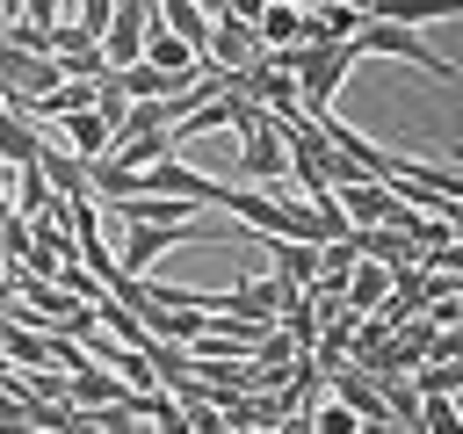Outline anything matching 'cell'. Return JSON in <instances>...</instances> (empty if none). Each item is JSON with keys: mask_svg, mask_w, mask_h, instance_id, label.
Here are the masks:
<instances>
[{"mask_svg": "<svg viewBox=\"0 0 463 434\" xmlns=\"http://www.w3.org/2000/svg\"><path fill=\"white\" fill-rule=\"evenodd\" d=\"M7 297H14V282H7V275H0V311H7Z\"/></svg>", "mask_w": 463, "mask_h": 434, "instance_id": "16", "label": "cell"}, {"mask_svg": "<svg viewBox=\"0 0 463 434\" xmlns=\"http://www.w3.org/2000/svg\"><path fill=\"white\" fill-rule=\"evenodd\" d=\"M116 80H123V94H130V101H166V94L181 87V80H174V72H159L152 58H137V65H116Z\"/></svg>", "mask_w": 463, "mask_h": 434, "instance_id": "11", "label": "cell"}, {"mask_svg": "<svg viewBox=\"0 0 463 434\" xmlns=\"http://www.w3.org/2000/svg\"><path fill=\"white\" fill-rule=\"evenodd\" d=\"M253 29H260V51H297V43H304V7L268 0V14H260Z\"/></svg>", "mask_w": 463, "mask_h": 434, "instance_id": "10", "label": "cell"}, {"mask_svg": "<svg viewBox=\"0 0 463 434\" xmlns=\"http://www.w3.org/2000/svg\"><path fill=\"white\" fill-rule=\"evenodd\" d=\"M347 43H354L362 58H405V65H420V72H434V80H463V72H456L449 58H434L405 22H376V14H362V29H354Z\"/></svg>", "mask_w": 463, "mask_h": 434, "instance_id": "1", "label": "cell"}, {"mask_svg": "<svg viewBox=\"0 0 463 434\" xmlns=\"http://www.w3.org/2000/svg\"><path fill=\"white\" fill-rule=\"evenodd\" d=\"M268 253H275V275L282 282H297V289L318 282V239H268Z\"/></svg>", "mask_w": 463, "mask_h": 434, "instance_id": "9", "label": "cell"}, {"mask_svg": "<svg viewBox=\"0 0 463 434\" xmlns=\"http://www.w3.org/2000/svg\"><path fill=\"white\" fill-rule=\"evenodd\" d=\"M145 58H152L159 72H174V80H195V65H203V58H195V51H188V43H181V36H174L159 14L145 22Z\"/></svg>", "mask_w": 463, "mask_h": 434, "instance_id": "6", "label": "cell"}, {"mask_svg": "<svg viewBox=\"0 0 463 434\" xmlns=\"http://www.w3.org/2000/svg\"><path fill=\"white\" fill-rule=\"evenodd\" d=\"M43 159V130L14 108H0V166H36Z\"/></svg>", "mask_w": 463, "mask_h": 434, "instance_id": "8", "label": "cell"}, {"mask_svg": "<svg viewBox=\"0 0 463 434\" xmlns=\"http://www.w3.org/2000/svg\"><path fill=\"white\" fill-rule=\"evenodd\" d=\"M239 174H246V181H289V145H282L275 116H260V123L246 130V145H239Z\"/></svg>", "mask_w": 463, "mask_h": 434, "instance_id": "2", "label": "cell"}, {"mask_svg": "<svg viewBox=\"0 0 463 434\" xmlns=\"http://www.w3.org/2000/svg\"><path fill=\"white\" fill-rule=\"evenodd\" d=\"M383 297H391V268L362 253V260L347 268V282H340V304H347V311H376Z\"/></svg>", "mask_w": 463, "mask_h": 434, "instance_id": "7", "label": "cell"}, {"mask_svg": "<svg viewBox=\"0 0 463 434\" xmlns=\"http://www.w3.org/2000/svg\"><path fill=\"white\" fill-rule=\"evenodd\" d=\"M14 22H29V29H51V22H65V0H22V14Z\"/></svg>", "mask_w": 463, "mask_h": 434, "instance_id": "13", "label": "cell"}, {"mask_svg": "<svg viewBox=\"0 0 463 434\" xmlns=\"http://www.w3.org/2000/svg\"><path fill=\"white\" fill-rule=\"evenodd\" d=\"M195 7H203V14H210V22H217V14H224V0H195Z\"/></svg>", "mask_w": 463, "mask_h": 434, "instance_id": "15", "label": "cell"}, {"mask_svg": "<svg viewBox=\"0 0 463 434\" xmlns=\"http://www.w3.org/2000/svg\"><path fill=\"white\" fill-rule=\"evenodd\" d=\"M420 427H427V434H463L456 391H420Z\"/></svg>", "mask_w": 463, "mask_h": 434, "instance_id": "12", "label": "cell"}, {"mask_svg": "<svg viewBox=\"0 0 463 434\" xmlns=\"http://www.w3.org/2000/svg\"><path fill=\"white\" fill-rule=\"evenodd\" d=\"M58 137H65L80 159H101V152L116 145V130L101 123V108H94V101H87V108H65V116H58Z\"/></svg>", "mask_w": 463, "mask_h": 434, "instance_id": "4", "label": "cell"}, {"mask_svg": "<svg viewBox=\"0 0 463 434\" xmlns=\"http://www.w3.org/2000/svg\"><path fill=\"white\" fill-rule=\"evenodd\" d=\"M210 58H217L224 72H246V65H260L268 51H260V29H253V22L217 14V29H210Z\"/></svg>", "mask_w": 463, "mask_h": 434, "instance_id": "3", "label": "cell"}, {"mask_svg": "<svg viewBox=\"0 0 463 434\" xmlns=\"http://www.w3.org/2000/svg\"><path fill=\"white\" fill-rule=\"evenodd\" d=\"M224 14H232V22H260V14H268V0H224Z\"/></svg>", "mask_w": 463, "mask_h": 434, "instance_id": "14", "label": "cell"}, {"mask_svg": "<svg viewBox=\"0 0 463 434\" xmlns=\"http://www.w3.org/2000/svg\"><path fill=\"white\" fill-rule=\"evenodd\" d=\"M188 231H195V224H123V239H130V246H123V268L145 275V268H152L174 239H188Z\"/></svg>", "mask_w": 463, "mask_h": 434, "instance_id": "5", "label": "cell"}, {"mask_svg": "<svg viewBox=\"0 0 463 434\" xmlns=\"http://www.w3.org/2000/svg\"><path fill=\"white\" fill-rule=\"evenodd\" d=\"M347 7H354V14H369V7H376V0H347Z\"/></svg>", "mask_w": 463, "mask_h": 434, "instance_id": "17", "label": "cell"}]
</instances>
